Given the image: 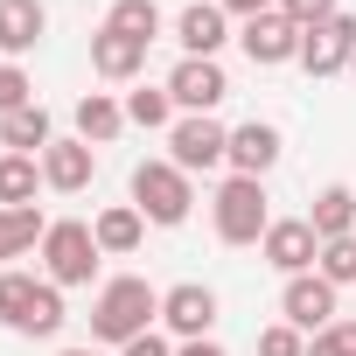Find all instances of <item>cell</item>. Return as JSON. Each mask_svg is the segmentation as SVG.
<instances>
[{
  "instance_id": "cell-21",
  "label": "cell",
  "mask_w": 356,
  "mask_h": 356,
  "mask_svg": "<svg viewBox=\"0 0 356 356\" xmlns=\"http://www.w3.org/2000/svg\"><path fill=\"white\" fill-rule=\"evenodd\" d=\"M56 140V126H49V112L42 105H22V112H8V119H0V147H8V154H35L42 161V147Z\"/></svg>"
},
{
  "instance_id": "cell-10",
  "label": "cell",
  "mask_w": 356,
  "mask_h": 356,
  "mask_svg": "<svg viewBox=\"0 0 356 356\" xmlns=\"http://www.w3.org/2000/svg\"><path fill=\"white\" fill-rule=\"evenodd\" d=\"M238 49H245L259 70H280V63H300V29L273 8V15H252V22L238 29Z\"/></svg>"
},
{
  "instance_id": "cell-2",
  "label": "cell",
  "mask_w": 356,
  "mask_h": 356,
  "mask_svg": "<svg viewBox=\"0 0 356 356\" xmlns=\"http://www.w3.org/2000/svg\"><path fill=\"white\" fill-rule=\"evenodd\" d=\"M63 321H70V314H63V286H56V280H35V273H0V328L49 342Z\"/></svg>"
},
{
  "instance_id": "cell-31",
  "label": "cell",
  "mask_w": 356,
  "mask_h": 356,
  "mask_svg": "<svg viewBox=\"0 0 356 356\" xmlns=\"http://www.w3.org/2000/svg\"><path fill=\"white\" fill-rule=\"evenodd\" d=\"M119 356H175V342H168L161 328H147V335H133V342H126Z\"/></svg>"
},
{
  "instance_id": "cell-28",
  "label": "cell",
  "mask_w": 356,
  "mask_h": 356,
  "mask_svg": "<svg viewBox=\"0 0 356 356\" xmlns=\"http://www.w3.org/2000/svg\"><path fill=\"white\" fill-rule=\"evenodd\" d=\"M259 356H307V335L293 321H273V328H259Z\"/></svg>"
},
{
  "instance_id": "cell-9",
  "label": "cell",
  "mask_w": 356,
  "mask_h": 356,
  "mask_svg": "<svg viewBox=\"0 0 356 356\" xmlns=\"http://www.w3.org/2000/svg\"><path fill=\"white\" fill-rule=\"evenodd\" d=\"M335 293H342V286H328L321 273H293L286 293H280V321H293L300 335H321L328 321H342V314H335Z\"/></svg>"
},
{
  "instance_id": "cell-8",
  "label": "cell",
  "mask_w": 356,
  "mask_h": 356,
  "mask_svg": "<svg viewBox=\"0 0 356 356\" xmlns=\"http://www.w3.org/2000/svg\"><path fill=\"white\" fill-rule=\"evenodd\" d=\"M161 328H168L175 342H203V335L217 328V293H210L203 280L168 286V293H161Z\"/></svg>"
},
{
  "instance_id": "cell-22",
  "label": "cell",
  "mask_w": 356,
  "mask_h": 356,
  "mask_svg": "<svg viewBox=\"0 0 356 356\" xmlns=\"http://www.w3.org/2000/svg\"><path fill=\"white\" fill-rule=\"evenodd\" d=\"M119 126H126V105H119L112 91H84V98H77V140L105 147V140H119Z\"/></svg>"
},
{
  "instance_id": "cell-23",
  "label": "cell",
  "mask_w": 356,
  "mask_h": 356,
  "mask_svg": "<svg viewBox=\"0 0 356 356\" xmlns=\"http://www.w3.org/2000/svg\"><path fill=\"white\" fill-rule=\"evenodd\" d=\"M42 238H49V217L29 203V210H0V259H29V252H42Z\"/></svg>"
},
{
  "instance_id": "cell-34",
  "label": "cell",
  "mask_w": 356,
  "mask_h": 356,
  "mask_svg": "<svg viewBox=\"0 0 356 356\" xmlns=\"http://www.w3.org/2000/svg\"><path fill=\"white\" fill-rule=\"evenodd\" d=\"M56 356H105V349H98V342H84V349H56Z\"/></svg>"
},
{
  "instance_id": "cell-16",
  "label": "cell",
  "mask_w": 356,
  "mask_h": 356,
  "mask_svg": "<svg viewBox=\"0 0 356 356\" xmlns=\"http://www.w3.org/2000/svg\"><path fill=\"white\" fill-rule=\"evenodd\" d=\"M91 70H98L105 84H133V77L147 70V42H133V35H119V29H98V35H91Z\"/></svg>"
},
{
  "instance_id": "cell-13",
  "label": "cell",
  "mask_w": 356,
  "mask_h": 356,
  "mask_svg": "<svg viewBox=\"0 0 356 356\" xmlns=\"http://www.w3.org/2000/svg\"><path fill=\"white\" fill-rule=\"evenodd\" d=\"M349 56H356V15H335V22L300 35V70L307 77H335V70H349Z\"/></svg>"
},
{
  "instance_id": "cell-35",
  "label": "cell",
  "mask_w": 356,
  "mask_h": 356,
  "mask_svg": "<svg viewBox=\"0 0 356 356\" xmlns=\"http://www.w3.org/2000/svg\"><path fill=\"white\" fill-rule=\"evenodd\" d=\"M349 77H356V56H349Z\"/></svg>"
},
{
  "instance_id": "cell-11",
  "label": "cell",
  "mask_w": 356,
  "mask_h": 356,
  "mask_svg": "<svg viewBox=\"0 0 356 356\" xmlns=\"http://www.w3.org/2000/svg\"><path fill=\"white\" fill-rule=\"evenodd\" d=\"M259 252H266V266L273 273H314V259H321V238H314V224L307 217H273V231L259 238Z\"/></svg>"
},
{
  "instance_id": "cell-27",
  "label": "cell",
  "mask_w": 356,
  "mask_h": 356,
  "mask_svg": "<svg viewBox=\"0 0 356 356\" xmlns=\"http://www.w3.org/2000/svg\"><path fill=\"white\" fill-rule=\"evenodd\" d=\"M22 105H35V84H29V70H22V63L0 56V119L22 112Z\"/></svg>"
},
{
  "instance_id": "cell-14",
  "label": "cell",
  "mask_w": 356,
  "mask_h": 356,
  "mask_svg": "<svg viewBox=\"0 0 356 356\" xmlns=\"http://www.w3.org/2000/svg\"><path fill=\"white\" fill-rule=\"evenodd\" d=\"M91 175H98V147H91V140H49V147H42V182H49L56 196H84Z\"/></svg>"
},
{
  "instance_id": "cell-32",
  "label": "cell",
  "mask_w": 356,
  "mask_h": 356,
  "mask_svg": "<svg viewBox=\"0 0 356 356\" xmlns=\"http://www.w3.org/2000/svg\"><path fill=\"white\" fill-rule=\"evenodd\" d=\"M217 8H224V15H245V22H252V15H273L280 0H217Z\"/></svg>"
},
{
  "instance_id": "cell-6",
  "label": "cell",
  "mask_w": 356,
  "mask_h": 356,
  "mask_svg": "<svg viewBox=\"0 0 356 356\" xmlns=\"http://www.w3.org/2000/svg\"><path fill=\"white\" fill-rule=\"evenodd\" d=\"M168 161L182 168V175H210L231 161V126H217L210 112H189V119H175L168 126Z\"/></svg>"
},
{
  "instance_id": "cell-17",
  "label": "cell",
  "mask_w": 356,
  "mask_h": 356,
  "mask_svg": "<svg viewBox=\"0 0 356 356\" xmlns=\"http://www.w3.org/2000/svg\"><path fill=\"white\" fill-rule=\"evenodd\" d=\"M42 29H49L42 0H0V56H8V63H22L42 42Z\"/></svg>"
},
{
  "instance_id": "cell-7",
  "label": "cell",
  "mask_w": 356,
  "mask_h": 356,
  "mask_svg": "<svg viewBox=\"0 0 356 356\" xmlns=\"http://www.w3.org/2000/svg\"><path fill=\"white\" fill-rule=\"evenodd\" d=\"M168 98H175V112H217L224 98H231V77H224V63L217 56H182L168 70Z\"/></svg>"
},
{
  "instance_id": "cell-25",
  "label": "cell",
  "mask_w": 356,
  "mask_h": 356,
  "mask_svg": "<svg viewBox=\"0 0 356 356\" xmlns=\"http://www.w3.org/2000/svg\"><path fill=\"white\" fill-rule=\"evenodd\" d=\"M126 126H147V133L175 126V98H168V84H161V91H154V84L133 91V98H126Z\"/></svg>"
},
{
  "instance_id": "cell-33",
  "label": "cell",
  "mask_w": 356,
  "mask_h": 356,
  "mask_svg": "<svg viewBox=\"0 0 356 356\" xmlns=\"http://www.w3.org/2000/svg\"><path fill=\"white\" fill-rule=\"evenodd\" d=\"M175 356H224V342H210V335L203 342H175Z\"/></svg>"
},
{
  "instance_id": "cell-3",
  "label": "cell",
  "mask_w": 356,
  "mask_h": 356,
  "mask_svg": "<svg viewBox=\"0 0 356 356\" xmlns=\"http://www.w3.org/2000/svg\"><path fill=\"white\" fill-rule=\"evenodd\" d=\"M133 210L168 231V224H182V217L196 210V182H189L175 161H140V168H133Z\"/></svg>"
},
{
  "instance_id": "cell-19",
  "label": "cell",
  "mask_w": 356,
  "mask_h": 356,
  "mask_svg": "<svg viewBox=\"0 0 356 356\" xmlns=\"http://www.w3.org/2000/svg\"><path fill=\"white\" fill-rule=\"evenodd\" d=\"M307 224H314L321 245H328V238H356V189H349V182H328V189L314 196Z\"/></svg>"
},
{
  "instance_id": "cell-20",
  "label": "cell",
  "mask_w": 356,
  "mask_h": 356,
  "mask_svg": "<svg viewBox=\"0 0 356 356\" xmlns=\"http://www.w3.org/2000/svg\"><path fill=\"white\" fill-rule=\"evenodd\" d=\"M35 189H49L42 182V161L35 154H0V210H29Z\"/></svg>"
},
{
  "instance_id": "cell-5",
  "label": "cell",
  "mask_w": 356,
  "mask_h": 356,
  "mask_svg": "<svg viewBox=\"0 0 356 356\" xmlns=\"http://www.w3.org/2000/svg\"><path fill=\"white\" fill-rule=\"evenodd\" d=\"M98 238H91V224H77V217H56L49 224V238H42V280H56V286H91V273H98Z\"/></svg>"
},
{
  "instance_id": "cell-18",
  "label": "cell",
  "mask_w": 356,
  "mask_h": 356,
  "mask_svg": "<svg viewBox=\"0 0 356 356\" xmlns=\"http://www.w3.org/2000/svg\"><path fill=\"white\" fill-rule=\"evenodd\" d=\"M91 238H98V252H105V259H133V252H140V238H147V217H140L133 203H112V210H98V217H91Z\"/></svg>"
},
{
  "instance_id": "cell-30",
  "label": "cell",
  "mask_w": 356,
  "mask_h": 356,
  "mask_svg": "<svg viewBox=\"0 0 356 356\" xmlns=\"http://www.w3.org/2000/svg\"><path fill=\"white\" fill-rule=\"evenodd\" d=\"M280 15H286V22H293V29L307 35V29H321V22H335L342 8H335V0H280Z\"/></svg>"
},
{
  "instance_id": "cell-24",
  "label": "cell",
  "mask_w": 356,
  "mask_h": 356,
  "mask_svg": "<svg viewBox=\"0 0 356 356\" xmlns=\"http://www.w3.org/2000/svg\"><path fill=\"white\" fill-rule=\"evenodd\" d=\"M105 29H119V35H133V42H154V35H161V8H154V0H112Z\"/></svg>"
},
{
  "instance_id": "cell-29",
  "label": "cell",
  "mask_w": 356,
  "mask_h": 356,
  "mask_svg": "<svg viewBox=\"0 0 356 356\" xmlns=\"http://www.w3.org/2000/svg\"><path fill=\"white\" fill-rule=\"evenodd\" d=\"M307 356H356V321H328L321 335H307Z\"/></svg>"
},
{
  "instance_id": "cell-12",
  "label": "cell",
  "mask_w": 356,
  "mask_h": 356,
  "mask_svg": "<svg viewBox=\"0 0 356 356\" xmlns=\"http://www.w3.org/2000/svg\"><path fill=\"white\" fill-rule=\"evenodd\" d=\"M280 154H286V140H280V126L273 119H245V126H231V175H252V182H266V175L280 168Z\"/></svg>"
},
{
  "instance_id": "cell-1",
  "label": "cell",
  "mask_w": 356,
  "mask_h": 356,
  "mask_svg": "<svg viewBox=\"0 0 356 356\" xmlns=\"http://www.w3.org/2000/svg\"><path fill=\"white\" fill-rule=\"evenodd\" d=\"M154 321H161V286H154V280H140V273L105 280V286H98V300H91V342L126 349V342H133V335H147Z\"/></svg>"
},
{
  "instance_id": "cell-15",
  "label": "cell",
  "mask_w": 356,
  "mask_h": 356,
  "mask_svg": "<svg viewBox=\"0 0 356 356\" xmlns=\"http://www.w3.org/2000/svg\"><path fill=\"white\" fill-rule=\"evenodd\" d=\"M175 42H182V56H217L231 42V15L217 8V0H196V8L175 15Z\"/></svg>"
},
{
  "instance_id": "cell-26",
  "label": "cell",
  "mask_w": 356,
  "mask_h": 356,
  "mask_svg": "<svg viewBox=\"0 0 356 356\" xmlns=\"http://www.w3.org/2000/svg\"><path fill=\"white\" fill-rule=\"evenodd\" d=\"M314 273H321L328 286H356V238H328L321 259H314Z\"/></svg>"
},
{
  "instance_id": "cell-4",
  "label": "cell",
  "mask_w": 356,
  "mask_h": 356,
  "mask_svg": "<svg viewBox=\"0 0 356 356\" xmlns=\"http://www.w3.org/2000/svg\"><path fill=\"white\" fill-rule=\"evenodd\" d=\"M210 217H217V238H224V245H259V238L273 231L266 182H252V175H231V182L217 189V203H210Z\"/></svg>"
}]
</instances>
